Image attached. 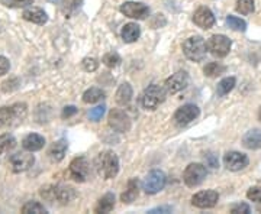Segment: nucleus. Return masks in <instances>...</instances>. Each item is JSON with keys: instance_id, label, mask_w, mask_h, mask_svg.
I'll return each mask as SVG.
<instances>
[{"instance_id": "nucleus-1", "label": "nucleus", "mask_w": 261, "mask_h": 214, "mask_svg": "<svg viewBox=\"0 0 261 214\" xmlns=\"http://www.w3.org/2000/svg\"><path fill=\"white\" fill-rule=\"evenodd\" d=\"M41 197L49 203L60 201L61 204H67L75 198V191L67 186H45L41 188Z\"/></svg>"}, {"instance_id": "nucleus-2", "label": "nucleus", "mask_w": 261, "mask_h": 214, "mask_svg": "<svg viewBox=\"0 0 261 214\" xmlns=\"http://www.w3.org/2000/svg\"><path fill=\"white\" fill-rule=\"evenodd\" d=\"M97 172L103 179L115 178L119 172V159L112 150H105L97 158Z\"/></svg>"}, {"instance_id": "nucleus-3", "label": "nucleus", "mask_w": 261, "mask_h": 214, "mask_svg": "<svg viewBox=\"0 0 261 214\" xmlns=\"http://www.w3.org/2000/svg\"><path fill=\"white\" fill-rule=\"evenodd\" d=\"M167 93L166 87H161L159 84H151L141 96V104L145 110H155L161 103H164Z\"/></svg>"}, {"instance_id": "nucleus-4", "label": "nucleus", "mask_w": 261, "mask_h": 214, "mask_svg": "<svg viewBox=\"0 0 261 214\" xmlns=\"http://www.w3.org/2000/svg\"><path fill=\"white\" fill-rule=\"evenodd\" d=\"M27 104L16 103L13 106H5L0 107V128L13 126L19 121H22L27 116Z\"/></svg>"}, {"instance_id": "nucleus-5", "label": "nucleus", "mask_w": 261, "mask_h": 214, "mask_svg": "<svg viewBox=\"0 0 261 214\" xmlns=\"http://www.w3.org/2000/svg\"><path fill=\"white\" fill-rule=\"evenodd\" d=\"M206 51H207V44L202 37H190L183 44V54L186 55L187 59L195 63H199L205 58Z\"/></svg>"}, {"instance_id": "nucleus-6", "label": "nucleus", "mask_w": 261, "mask_h": 214, "mask_svg": "<svg viewBox=\"0 0 261 214\" xmlns=\"http://www.w3.org/2000/svg\"><path fill=\"white\" fill-rule=\"evenodd\" d=\"M166 182H167L166 174L160 169H152L151 172H148V175L144 178L142 190L147 194H157L166 187Z\"/></svg>"}, {"instance_id": "nucleus-7", "label": "nucleus", "mask_w": 261, "mask_h": 214, "mask_svg": "<svg viewBox=\"0 0 261 214\" xmlns=\"http://www.w3.org/2000/svg\"><path fill=\"white\" fill-rule=\"evenodd\" d=\"M231 39L225 35H214L207 41V51L214 56L218 58H225L231 51Z\"/></svg>"}, {"instance_id": "nucleus-8", "label": "nucleus", "mask_w": 261, "mask_h": 214, "mask_svg": "<svg viewBox=\"0 0 261 214\" xmlns=\"http://www.w3.org/2000/svg\"><path fill=\"white\" fill-rule=\"evenodd\" d=\"M207 169L202 164H190L183 172V179L187 187H197L205 181Z\"/></svg>"}, {"instance_id": "nucleus-9", "label": "nucleus", "mask_w": 261, "mask_h": 214, "mask_svg": "<svg viewBox=\"0 0 261 214\" xmlns=\"http://www.w3.org/2000/svg\"><path fill=\"white\" fill-rule=\"evenodd\" d=\"M70 177L73 178L77 182H84L87 178H89V174H90V165L87 162V159L84 157H79V158H74L70 164Z\"/></svg>"}, {"instance_id": "nucleus-10", "label": "nucleus", "mask_w": 261, "mask_h": 214, "mask_svg": "<svg viewBox=\"0 0 261 214\" xmlns=\"http://www.w3.org/2000/svg\"><path fill=\"white\" fill-rule=\"evenodd\" d=\"M119 10L125 16L137 19V20H144L149 15L148 6H145L144 3H140V2H125L121 5Z\"/></svg>"}, {"instance_id": "nucleus-11", "label": "nucleus", "mask_w": 261, "mask_h": 214, "mask_svg": "<svg viewBox=\"0 0 261 214\" xmlns=\"http://www.w3.org/2000/svg\"><path fill=\"white\" fill-rule=\"evenodd\" d=\"M108 121H109V126L116 132L125 133V132H128L130 129L129 116L123 110H119V109H112L111 110Z\"/></svg>"}, {"instance_id": "nucleus-12", "label": "nucleus", "mask_w": 261, "mask_h": 214, "mask_svg": "<svg viewBox=\"0 0 261 214\" xmlns=\"http://www.w3.org/2000/svg\"><path fill=\"white\" fill-rule=\"evenodd\" d=\"M35 164V158L34 155L27 154V152H20V154H15L9 158V167L10 169L19 174V172H23V171H28L29 168Z\"/></svg>"}, {"instance_id": "nucleus-13", "label": "nucleus", "mask_w": 261, "mask_h": 214, "mask_svg": "<svg viewBox=\"0 0 261 214\" xmlns=\"http://www.w3.org/2000/svg\"><path fill=\"white\" fill-rule=\"evenodd\" d=\"M219 200V194L214 190L199 191L197 194L192 197V204L197 208H212L216 205Z\"/></svg>"}, {"instance_id": "nucleus-14", "label": "nucleus", "mask_w": 261, "mask_h": 214, "mask_svg": "<svg viewBox=\"0 0 261 214\" xmlns=\"http://www.w3.org/2000/svg\"><path fill=\"white\" fill-rule=\"evenodd\" d=\"M199 114H200V110H199L197 106H195V104H185L174 113V121L177 123L178 126H186V125L195 120Z\"/></svg>"}, {"instance_id": "nucleus-15", "label": "nucleus", "mask_w": 261, "mask_h": 214, "mask_svg": "<svg viewBox=\"0 0 261 214\" xmlns=\"http://www.w3.org/2000/svg\"><path fill=\"white\" fill-rule=\"evenodd\" d=\"M224 164L229 171H241L248 165V157L241 152L231 150L224 155Z\"/></svg>"}, {"instance_id": "nucleus-16", "label": "nucleus", "mask_w": 261, "mask_h": 214, "mask_svg": "<svg viewBox=\"0 0 261 214\" xmlns=\"http://www.w3.org/2000/svg\"><path fill=\"white\" fill-rule=\"evenodd\" d=\"M187 85H189V75H187L186 71H177L176 74L168 77L164 87L168 93L176 94L181 90H185Z\"/></svg>"}, {"instance_id": "nucleus-17", "label": "nucleus", "mask_w": 261, "mask_h": 214, "mask_svg": "<svg viewBox=\"0 0 261 214\" xmlns=\"http://www.w3.org/2000/svg\"><path fill=\"white\" fill-rule=\"evenodd\" d=\"M193 22L199 28L202 29H211L215 25V15L209 8H199L193 15Z\"/></svg>"}, {"instance_id": "nucleus-18", "label": "nucleus", "mask_w": 261, "mask_h": 214, "mask_svg": "<svg viewBox=\"0 0 261 214\" xmlns=\"http://www.w3.org/2000/svg\"><path fill=\"white\" fill-rule=\"evenodd\" d=\"M44 145H45L44 136L37 135V133H29L28 136H25L23 140H22V146H23L25 150H28V152L39 150V149L44 148Z\"/></svg>"}, {"instance_id": "nucleus-19", "label": "nucleus", "mask_w": 261, "mask_h": 214, "mask_svg": "<svg viewBox=\"0 0 261 214\" xmlns=\"http://www.w3.org/2000/svg\"><path fill=\"white\" fill-rule=\"evenodd\" d=\"M22 16H23L25 20L37 23V25H44V23H47L48 20L47 13L42 9H39V8H29L22 13Z\"/></svg>"}, {"instance_id": "nucleus-20", "label": "nucleus", "mask_w": 261, "mask_h": 214, "mask_svg": "<svg viewBox=\"0 0 261 214\" xmlns=\"http://www.w3.org/2000/svg\"><path fill=\"white\" fill-rule=\"evenodd\" d=\"M138 191H140L138 179H137V178H130L129 181H128V186H126L125 193H122V203H123V204H130V203L138 197Z\"/></svg>"}, {"instance_id": "nucleus-21", "label": "nucleus", "mask_w": 261, "mask_h": 214, "mask_svg": "<svg viewBox=\"0 0 261 214\" xmlns=\"http://www.w3.org/2000/svg\"><path fill=\"white\" fill-rule=\"evenodd\" d=\"M243 143L245 148L248 149H260L261 148V131L260 129H252L248 131L243 138Z\"/></svg>"}, {"instance_id": "nucleus-22", "label": "nucleus", "mask_w": 261, "mask_h": 214, "mask_svg": "<svg viewBox=\"0 0 261 214\" xmlns=\"http://www.w3.org/2000/svg\"><path fill=\"white\" fill-rule=\"evenodd\" d=\"M67 148H68V142H67V139L57 140L56 143L51 146V149H49V158L53 159L54 162L63 161L65 152H67Z\"/></svg>"}, {"instance_id": "nucleus-23", "label": "nucleus", "mask_w": 261, "mask_h": 214, "mask_svg": "<svg viewBox=\"0 0 261 214\" xmlns=\"http://www.w3.org/2000/svg\"><path fill=\"white\" fill-rule=\"evenodd\" d=\"M115 100L121 106H128L129 104L130 100H132V87H130V84L123 83L119 85L116 96H115Z\"/></svg>"}, {"instance_id": "nucleus-24", "label": "nucleus", "mask_w": 261, "mask_h": 214, "mask_svg": "<svg viewBox=\"0 0 261 214\" xmlns=\"http://www.w3.org/2000/svg\"><path fill=\"white\" fill-rule=\"evenodd\" d=\"M122 39L125 41V42H135L141 35V28L137 25V23H126L123 28H122Z\"/></svg>"}, {"instance_id": "nucleus-25", "label": "nucleus", "mask_w": 261, "mask_h": 214, "mask_svg": "<svg viewBox=\"0 0 261 214\" xmlns=\"http://www.w3.org/2000/svg\"><path fill=\"white\" fill-rule=\"evenodd\" d=\"M115 207V196L112 193H108L99 200V203L96 205L94 211L96 213H111Z\"/></svg>"}, {"instance_id": "nucleus-26", "label": "nucleus", "mask_w": 261, "mask_h": 214, "mask_svg": "<svg viewBox=\"0 0 261 214\" xmlns=\"http://www.w3.org/2000/svg\"><path fill=\"white\" fill-rule=\"evenodd\" d=\"M105 91H103L102 88H97V87H92V88H89L87 91H84L83 94V102L84 103H97L100 102L105 99Z\"/></svg>"}, {"instance_id": "nucleus-27", "label": "nucleus", "mask_w": 261, "mask_h": 214, "mask_svg": "<svg viewBox=\"0 0 261 214\" xmlns=\"http://www.w3.org/2000/svg\"><path fill=\"white\" fill-rule=\"evenodd\" d=\"M237 84V80L233 77H226L224 80H221L218 84V96H226L229 91H232L233 87Z\"/></svg>"}, {"instance_id": "nucleus-28", "label": "nucleus", "mask_w": 261, "mask_h": 214, "mask_svg": "<svg viewBox=\"0 0 261 214\" xmlns=\"http://www.w3.org/2000/svg\"><path fill=\"white\" fill-rule=\"evenodd\" d=\"M15 146H16V139L12 135H9V133L0 135V154L10 152Z\"/></svg>"}, {"instance_id": "nucleus-29", "label": "nucleus", "mask_w": 261, "mask_h": 214, "mask_svg": "<svg viewBox=\"0 0 261 214\" xmlns=\"http://www.w3.org/2000/svg\"><path fill=\"white\" fill-rule=\"evenodd\" d=\"M23 214H29V213H35V214H44L47 213V208L41 203L38 201H28L27 204H23L22 210H20Z\"/></svg>"}, {"instance_id": "nucleus-30", "label": "nucleus", "mask_w": 261, "mask_h": 214, "mask_svg": "<svg viewBox=\"0 0 261 214\" xmlns=\"http://www.w3.org/2000/svg\"><path fill=\"white\" fill-rule=\"evenodd\" d=\"M205 75L207 77H218V75L224 74L225 71H226V67L222 66V64H219V63H209L207 66L205 67Z\"/></svg>"}, {"instance_id": "nucleus-31", "label": "nucleus", "mask_w": 261, "mask_h": 214, "mask_svg": "<svg viewBox=\"0 0 261 214\" xmlns=\"http://www.w3.org/2000/svg\"><path fill=\"white\" fill-rule=\"evenodd\" d=\"M254 9H255L254 0H238L235 6V10L241 15H250L254 12Z\"/></svg>"}, {"instance_id": "nucleus-32", "label": "nucleus", "mask_w": 261, "mask_h": 214, "mask_svg": "<svg viewBox=\"0 0 261 214\" xmlns=\"http://www.w3.org/2000/svg\"><path fill=\"white\" fill-rule=\"evenodd\" d=\"M121 56L118 52H108V54H105L102 58V63L106 67H109V68H115V67H118L121 64Z\"/></svg>"}, {"instance_id": "nucleus-33", "label": "nucleus", "mask_w": 261, "mask_h": 214, "mask_svg": "<svg viewBox=\"0 0 261 214\" xmlns=\"http://www.w3.org/2000/svg\"><path fill=\"white\" fill-rule=\"evenodd\" d=\"M226 25L231 29H233V30H238V32H244L247 29L245 20L237 18V16H228L226 18Z\"/></svg>"}, {"instance_id": "nucleus-34", "label": "nucleus", "mask_w": 261, "mask_h": 214, "mask_svg": "<svg viewBox=\"0 0 261 214\" xmlns=\"http://www.w3.org/2000/svg\"><path fill=\"white\" fill-rule=\"evenodd\" d=\"M8 8H27L34 3V0H0Z\"/></svg>"}, {"instance_id": "nucleus-35", "label": "nucleus", "mask_w": 261, "mask_h": 214, "mask_svg": "<svg viewBox=\"0 0 261 214\" xmlns=\"http://www.w3.org/2000/svg\"><path fill=\"white\" fill-rule=\"evenodd\" d=\"M82 67H83L84 71H87V73H93L97 70V67H99V63H97V59L96 58H84L83 61H82Z\"/></svg>"}, {"instance_id": "nucleus-36", "label": "nucleus", "mask_w": 261, "mask_h": 214, "mask_svg": "<svg viewBox=\"0 0 261 214\" xmlns=\"http://www.w3.org/2000/svg\"><path fill=\"white\" fill-rule=\"evenodd\" d=\"M247 198L251 201H255V203H261V186L251 187L247 191Z\"/></svg>"}, {"instance_id": "nucleus-37", "label": "nucleus", "mask_w": 261, "mask_h": 214, "mask_svg": "<svg viewBox=\"0 0 261 214\" xmlns=\"http://www.w3.org/2000/svg\"><path fill=\"white\" fill-rule=\"evenodd\" d=\"M105 110H106L105 106H97V107H94V109H92L90 113H89V119L93 121H99L103 117Z\"/></svg>"}, {"instance_id": "nucleus-38", "label": "nucleus", "mask_w": 261, "mask_h": 214, "mask_svg": "<svg viewBox=\"0 0 261 214\" xmlns=\"http://www.w3.org/2000/svg\"><path fill=\"white\" fill-rule=\"evenodd\" d=\"M231 213L232 214H248V213H251V208H250V205L245 204V203H240V204H235L231 207Z\"/></svg>"}, {"instance_id": "nucleus-39", "label": "nucleus", "mask_w": 261, "mask_h": 214, "mask_svg": "<svg viewBox=\"0 0 261 214\" xmlns=\"http://www.w3.org/2000/svg\"><path fill=\"white\" fill-rule=\"evenodd\" d=\"M9 68H10L9 59H8V58H5V56L0 55V75L8 74Z\"/></svg>"}, {"instance_id": "nucleus-40", "label": "nucleus", "mask_w": 261, "mask_h": 214, "mask_svg": "<svg viewBox=\"0 0 261 214\" xmlns=\"http://www.w3.org/2000/svg\"><path fill=\"white\" fill-rule=\"evenodd\" d=\"M205 158H206V165H207V167H211L212 169H216V168H218L219 162H218V158L215 157V154L211 152V154H207V155H206Z\"/></svg>"}, {"instance_id": "nucleus-41", "label": "nucleus", "mask_w": 261, "mask_h": 214, "mask_svg": "<svg viewBox=\"0 0 261 214\" xmlns=\"http://www.w3.org/2000/svg\"><path fill=\"white\" fill-rule=\"evenodd\" d=\"M75 113H77V109H75L74 106H67V107H64L61 116H63V119H68V117H71Z\"/></svg>"}, {"instance_id": "nucleus-42", "label": "nucleus", "mask_w": 261, "mask_h": 214, "mask_svg": "<svg viewBox=\"0 0 261 214\" xmlns=\"http://www.w3.org/2000/svg\"><path fill=\"white\" fill-rule=\"evenodd\" d=\"M171 207H157V208H152V210H149L148 213L151 214H155V213H171Z\"/></svg>"}, {"instance_id": "nucleus-43", "label": "nucleus", "mask_w": 261, "mask_h": 214, "mask_svg": "<svg viewBox=\"0 0 261 214\" xmlns=\"http://www.w3.org/2000/svg\"><path fill=\"white\" fill-rule=\"evenodd\" d=\"M258 117H260V120H261V109H260V113H258Z\"/></svg>"}]
</instances>
